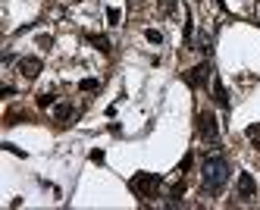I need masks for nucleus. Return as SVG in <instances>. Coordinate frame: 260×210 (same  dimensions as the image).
<instances>
[{
	"mask_svg": "<svg viewBox=\"0 0 260 210\" xmlns=\"http://www.w3.org/2000/svg\"><path fill=\"white\" fill-rule=\"evenodd\" d=\"M229 176H232V169H229L226 157H207L201 166V185H204L207 195H219L222 188H226Z\"/></svg>",
	"mask_w": 260,
	"mask_h": 210,
	"instance_id": "nucleus-1",
	"label": "nucleus"
},
{
	"mask_svg": "<svg viewBox=\"0 0 260 210\" xmlns=\"http://www.w3.org/2000/svg\"><path fill=\"white\" fill-rule=\"evenodd\" d=\"M128 188H132L138 198H154L157 188H160V176L157 173H135L128 179Z\"/></svg>",
	"mask_w": 260,
	"mask_h": 210,
	"instance_id": "nucleus-2",
	"label": "nucleus"
},
{
	"mask_svg": "<svg viewBox=\"0 0 260 210\" xmlns=\"http://www.w3.org/2000/svg\"><path fill=\"white\" fill-rule=\"evenodd\" d=\"M198 135L204 141H210V144L219 141V126H216V116H213L210 110H201L198 113Z\"/></svg>",
	"mask_w": 260,
	"mask_h": 210,
	"instance_id": "nucleus-3",
	"label": "nucleus"
},
{
	"mask_svg": "<svg viewBox=\"0 0 260 210\" xmlns=\"http://www.w3.org/2000/svg\"><path fill=\"white\" fill-rule=\"evenodd\" d=\"M207 79H210V63H198L194 69L185 72V82H188L191 88H204V85H207Z\"/></svg>",
	"mask_w": 260,
	"mask_h": 210,
	"instance_id": "nucleus-4",
	"label": "nucleus"
},
{
	"mask_svg": "<svg viewBox=\"0 0 260 210\" xmlns=\"http://www.w3.org/2000/svg\"><path fill=\"white\" fill-rule=\"evenodd\" d=\"M238 198L241 201H254L257 198V182L251 173H238Z\"/></svg>",
	"mask_w": 260,
	"mask_h": 210,
	"instance_id": "nucleus-5",
	"label": "nucleus"
},
{
	"mask_svg": "<svg viewBox=\"0 0 260 210\" xmlns=\"http://www.w3.org/2000/svg\"><path fill=\"white\" fill-rule=\"evenodd\" d=\"M41 69H44V63L38 60V56H22L19 60V75L22 79H38Z\"/></svg>",
	"mask_w": 260,
	"mask_h": 210,
	"instance_id": "nucleus-6",
	"label": "nucleus"
},
{
	"mask_svg": "<svg viewBox=\"0 0 260 210\" xmlns=\"http://www.w3.org/2000/svg\"><path fill=\"white\" fill-rule=\"evenodd\" d=\"M213 101H216V107H229V94H226L219 79H213Z\"/></svg>",
	"mask_w": 260,
	"mask_h": 210,
	"instance_id": "nucleus-7",
	"label": "nucleus"
},
{
	"mask_svg": "<svg viewBox=\"0 0 260 210\" xmlns=\"http://www.w3.org/2000/svg\"><path fill=\"white\" fill-rule=\"evenodd\" d=\"M53 116H57L60 123H66V119H72V116H76V107H72V104H57V110H53Z\"/></svg>",
	"mask_w": 260,
	"mask_h": 210,
	"instance_id": "nucleus-8",
	"label": "nucleus"
},
{
	"mask_svg": "<svg viewBox=\"0 0 260 210\" xmlns=\"http://www.w3.org/2000/svg\"><path fill=\"white\" fill-rule=\"evenodd\" d=\"M88 41H91V44H94V47H98L101 53H110V41H107V38H104V35H88Z\"/></svg>",
	"mask_w": 260,
	"mask_h": 210,
	"instance_id": "nucleus-9",
	"label": "nucleus"
},
{
	"mask_svg": "<svg viewBox=\"0 0 260 210\" xmlns=\"http://www.w3.org/2000/svg\"><path fill=\"white\" fill-rule=\"evenodd\" d=\"M245 135H248V141L260 151V123H254V126H248V132H245Z\"/></svg>",
	"mask_w": 260,
	"mask_h": 210,
	"instance_id": "nucleus-10",
	"label": "nucleus"
},
{
	"mask_svg": "<svg viewBox=\"0 0 260 210\" xmlns=\"http://www.w3.org/2000/svg\"><path fill=\"white\" fill-rule=\"evenodd\" d=\"M185 195V179L182 182H176L173 188H170V204H179V198Z\"/></svg>",
	"mask_w": 260,
	"mask_h": 210,
	"instance_id": "nucleus-11",
	"label": "nucleus"
},
{
	"mask_svg": "<svg viewBox=\"0 0 260 210\" xmlns=\"http://www.w3.org/2000/svg\"><path fill=\"white\" fill-rule=\"evenodd\" d=\"M144 38H147L151 44H160V41H163V35H160L157 28H147V32H144Z\"/></svg>",
	"mask_w": 260,
	"mask_h": 210,
	"instance_id": "nucleus-12",
	"label": "nucleus"
},
{
	"mask_svg": "<svg viewBox=\"0 0 260 210\" xmlns=\"http://www.w3.org/2000/svg\"><path fill=\"white\" fill-rule=\"evenodd\" d=\"M53 104V91H44V94H38V107H50Z\"/></svg>",
	"mask_w": 260,
	"mask_h": 210,
	"instance_id": "nucleus-13",
	"label": "nucleus"
},
{
	"mask_svg": "<svg viewBox=\"0 0 260 210\" xmlns=\"http://www.w3.org/2000/svg\"><path fill=\"white\" fill-rule=\"evenodd\" d=\"M79 88H82V91H98V79H82Z\"/></svg>",
	"mask_w": 260,
	"mask_h": 210,
	"instance_id": "nucleus-14",
	"label": "nucleus"
},
{
	"mask_svg": "<svg viewBox=\"0 0 260 210\" xmlns=\"http://www.w3.org/2000/svg\"><path fill=\"white\" fill-rule=\"evenodd\" d=\"M107 19L116 25V22H119V10H116V7H110V10H107Z\"/></svg>",
	"mask_w": 260,
	"mask_h": 210,
	"instance_id": "nucleus-15",
	"label": "nucleus"
},
{
	"mask_svg": "<svg viewBox=\"0 0 260 210\" xmlns=\"http://www.w3.org/2000/svg\"><path fill=\"white\" fill-rule=\"evenodd\" d=\"M173 7H176V0H163V13H173Z\"/></svg>",
	"mask_w": 260,
	"mask_h": 210,
	"instance_id": "nucleus-16",
	"label": "nucleus"
}]
</instances>
